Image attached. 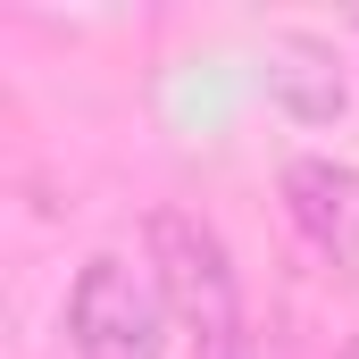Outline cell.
<instances>
[{
	"label": "cell",
	"mask_w": 359,
	"mask_h": 359,
	"mask_svg": "<svg viewBox=\"0 0 359 359\" xmlns=\"http://www.w3.org/2000/svg\"><path fill=\"white\" fill-rule=\"evenodd\" d=\"M151 276H159V301L192 334V359H234L251 343L243 326V284L226 259V234L192 209H159L151 217Z\"/></svg>",
	"instance_id": "6da1fadb"
},
{
	"label": "cell",
	"mask_w": 359,
	"mask_h": 359,
	"mask_svg": "<svg viewBox=\"0 0 359 359\" xmlns=\"http://www.w3.org/2000/svg\"><path fill=\"white\" fill-rule=\"evenodd\" d=\"M268 92L301 117V126L343 117V67H334L326 42H309V34H284V42L268 50Z\"/></svg>",
	"instance_id": "277c9868"
},
{
	"label": "cell",
	"mask_w": 359,
	"mask_h": 359,
	"mask_svg": "<svg viewBox=\"0 0 359 359\" xmlns=\"http://www.w3.org/2000/svg\"><path fill=\"white\" fill-rule=\"evenodd\" d=\"M284 209H292V226H301V243L318 251V259H334V268H359V168L343 159H292L284 168Z\"/></svg>",
	"instance_id": "3957f363"
},
{
	"label": "cell",
	"mask_w": 359,
	"mask_h": 359,
	"mask_svg": "<svg viewBox=\"0 0 359 359\" xmlns=\"http://www.w3.org/2000/svg\"><path fill=\"white\" fill-rule=\"evenodd\" d=\"M67 343H76V359H159V351H168L159 276L134 268L126 251L84 259L76 292H67Z\"/></svg>",
	"instance_id": "7a4b0ae2"
},
{
	"label": "cell",
	"mask_w": 359,
	"mask_h": 359,
	"mask_svg": "<svg viewBox=\"0 0 359 359\" xmlns=\"http://www.w3.org/2000/svg\"><path fill=\"white\" fill-rule=\"evenodd\" d=\"M234 359H276V351H268V343H259V334H251V343H243V351H234Z\"/></svg>",
	"instance_id": "5b68a950"
}]
</instances>
